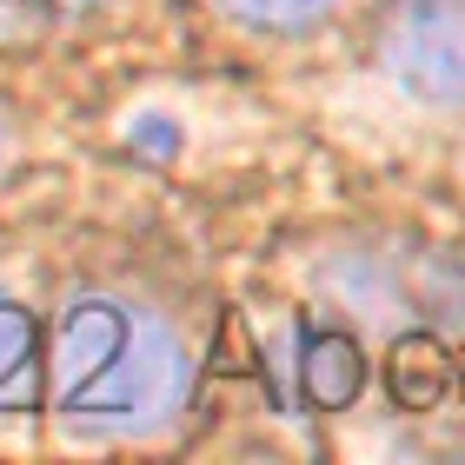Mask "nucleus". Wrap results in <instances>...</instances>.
<instances>
[{
    "instance_id": "f257e3e1",
    "label": "nucleus",
    "mask_w": 465,
    "mask_h": 465,
    "mask_svg": "<svg viewBox=\"0 0 465 465\" xmlns=\"http://www.w3.org/2000/svg\"><path fill=\"white\" fill-rule=\"evenodd\" d=\"M186 392V352L153 312L80 300L54 340V399L67 426H160Z\"/></svg>"
},
{
    "instance_id": "f03ea898",
    "label": "nucleus",
    "mask_w": 465,
    "mask_h": 465,
    "mask_svg": "<svg viewBox=\"0 0 465 465\" xmlns=\"http://www.w3.org/2000/svg\"><path fill=\"white\" fill-rule=\"evenodd\" d=\"M386 74L419 100H465V0H399L386 27Z\"/></svg>"
},
{
    "instance_id": "7ed1b4c3",
    "label": "nucleus",
    "mask_w": 465,
    "mask_h": 465,
    "mask_svg": "<svg viewBox=\"0 0 465 465\" xmlns=\"http://www.w3.org/2000/svg\"><path fill=\"white\" fill-rule=\"evenodd\" d=\"M40 392V332L14 300H0V412H27Z\"/></svg>"
},
{
    "instance_id": "20e7f679",
    "label": "nucleus",
    "mask_w": 465,
    "mask_h": 465,
    "mask_svg": "<svg viewBox=\"0 0 465 465\" xmlns=\"http://www.w3.org/2000/svg\"><path fill=\"white\" fill-rule=\"evenodd\" d=\"M386 372H392V399H399L406 412H432L439 399H446V386H452V359L439 352V340H426V332L399 340Z\"/></svg>"
},
{
    "instance_id": "39448f33",
    "label": "nucleus",
    "mask_w": 465,
    "mask_h": 465,
    "mask_svg": "<svg viewBox=\"0 0 465 465\" xmlns=\"http://www.w3.org/2000/svg\"><path fill=\"white\" fill-rule=\"evenodd\" d=\"M300 379L312 392V406H346L366 379V359L346 332H306V359H300Z\"/></svg>"
},
{
    "instance_id": "423d86ee",
    "label": "nucleus",
    "mask_w": 465,
    "mask_h": 465,
    "mask_svg": "<svg viewBox=\"0 0 465 465\" xmlns=\"http://www.w3.org/2000/svg\"><path fill=\"white\" fill-rule=\"evenodd\" d=\"M240 20H260V27H306V20H320L332 0H226Z\"/></svg>"
},
{
    "instance_id": "0eeeda50",
    "label": "nucleus",
    "mask_w": 465,
    "mask_h": 465,
    "mask_svg": "<svg viewBox=\"0 0 465 465\" xmlns=\"http://www.w3.org/2000/svg\"><path fill=\"white\" fill-rule=\"evenodd\" d=\"M140 140H153V153H166V146H173V126L166 120H140Z\"/></svg>"
},
{
    "instance_id": "6e6552de",
    "label": "nucleus",
    "mask_w": 465,
    "mask_h": 465,
    "mask_svg": "<svg viewBox=\"0 0 465 465\" xmlns=\"http://www.w3.org/2000/svg\"><path fill=\"white\" fill-rule=\"evenodd\" d=\"M74 7H87V0H74Z\"/></svg>"
},
{
    "instance_id": "1a4fd4ad",
    "label": "nucleus",
    "mask_w": 465,
    "mask_h": 465,
    "mask_svg": "<svg viewBox=\"0 0 465 465\" xmlns=\"http://www.w3.org/2000/svg\"><path fill=\"white\" fill-rule=\"evenodd\" d=\"M0 146H7V134H0Z\"/></svg>"
}]
</instances>
